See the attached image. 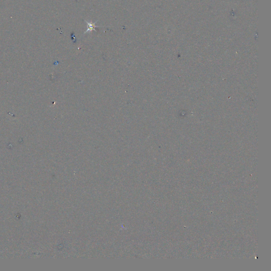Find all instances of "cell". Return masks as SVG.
Here are the masks:
<instances>
[{
  "label": "cell",
  "mask_w": 271,
  "mask_h": 271,
  "mask_svg": "<svg viewBox=\"0 0 271 271\" xmlns=\"http://www.w3.org/2000/svg\"><path fill=\"white\" fill-rule=\"evenodd\" d=\"M85 22L86 23V24H87L88 25V28L86 30V31L84 32V33H86V32H89V31H92L93 30H94L95 31V28L96 27H100V26H96L95 25V23L96 22H94V23H93L92 22H87L86 21H85Z\"/></svg>",
  "instance_id": "obj_1"
}]
</instances>
